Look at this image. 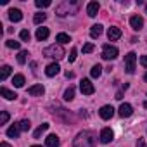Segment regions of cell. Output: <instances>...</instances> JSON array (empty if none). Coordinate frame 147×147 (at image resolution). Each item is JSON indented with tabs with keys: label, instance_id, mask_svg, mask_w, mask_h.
Returning a JSON list of instances; mask_svg holds the SVG:
<instances>
[{
	"label": "cell",
	"instance_id": "1",
	"mask_svg": "<svg viewBox=\"0 0 147 147\" xmlns=\"http://www.w3.org/2000/svg\"><path fill=\"white\" fill-rule=\"evenodd\" d=\"M95 144H97V137L94 131H88V130L80 131L75 137V140H73L75 147H95Z\"/></svg>",
	"mask_w": 147,
	"mask_h": 147
},
{
	"label": "cell",
	"instance_id": "2",
	"mask_svg": "<svg viewBox=\"0 0 147 147\" xmlns=\"http://www.w3.org/2000/svg\"><path fill=\"white\" fill-rule=\"evenodd\" d=\"M78 7H80V4L78 2H62L61 5H57V9H55V14L57 16H61V18H64V16H67V14H76V11H78Z\"/></svg>",
	"mask_w": 147,
	"mask_h": 147
},
{
	"label": "cell",
	"instance_id": "3",
	"mask_svg": "<svg viewBox=\"0 0 147 147\" xmlns=\"http://www.w3.org/2000/svg\"><path fill=\"white\" fill-rule=\"evenodd\" d=\"M43 55L45 57H52V59H61V57H64V49H62V45H50V47H47L45 50H43Z\"/></svg>",
	"mask_w": 147,
	"mask_h": 147
},
{
	"label": "cell",
	"instance_id": "4",
	"mask_svg": "<svg viewBox=\"0 0 147 147\" xmlns=\"http://www.w3.org/2000/svg\"><path fill=\"white\" fill-rule=\"evenodd\" d=\"M135 64H137V54L135 52H128L125 55V69H126L128 75L135 73Z\"/></svg>",
	"mask_w": 147,
	"mask_h": 147
},
{
	"label": "cell",
	"instance_id": "5",
	"mask_svg": "<svg viewBox=\"0 0 147 147\" xmlns=\"http://www.w3.org/2000/svg\"><path fill=\"white\" fill-rule=\"evenodd\" d=\"M118 57V49L114 45H104L102 47V59L106 61H113Z\"/></svg>",
	"mask_w": 147,
	"mask_h": 147
},
{
	"label": "cell",
	"instance_id": "6",
	"mask_svg": "<svg viewBox=\"0 0 147 147\" xmlns=\"http://www.w3.org/2000/svg\"><path fill=\"white\" fill-rule=\"evenodd\" d=\"M80 90H82L83 95H92L95 92V87H94V83L90 80H82L80 82Z\"/></svg>",
	"mask_w": 147,
	"mask_h": 147
},
{
	"label": "cell",
	"instance_id": "7",
	"mask_svg": "<svg viewBox=\"0 0 147 147\" xmlns=\"http://www.w3.org/2000/svg\"><path fill=\"white\" fill-rule=\"evenodd\" d=\"M99 116H100L102 119H111V118L114 116V107H113V106H102L100 111H99Z\"/></svg>",
	"mask_w": 147,
	"mask_h": 147
},
{
	"label": "cell",
	"instance_id": "8",
	"mask_svg": "<svg viewBox=\"0 0 147 147\" xmlns=\"http://www.w3.org/2000/svg\"><path fill=\"white\" fill-rule=\"evenodd\" d=\"M100 142L102 144H109L113 138H114V133H113V130L111 128H102V131H100Z\"/></svg>",
	"mask_w": 147,
	"mask_h": 147
},
{
	"label": "cell",
	"instance_id": "9",
	"mask_svg": "<svg viewBox=\"0 0 147 147\" xmlns=\"http://www.w3.org/2000/svg\"><path fill=\"white\" fill-rule=\"evenodd\" d=\"M59 71H61V66L57 62H52L45 67V75L47 76H55V75H59Z\"/></svg>",
	"mask_w": 147,
	"mask_h": 147
},
{
	"label": "cell",
	"instance_id": "10",
	"mask_svg": "<svg viewBox=\"0 0 147 147\" xmlns=\"http://www.w3.org/2000/svg\"><path fill=\"white\" fill-rule=\"evenodd\" d=\"M99 9H100V5H99V2H88V5H87V14L90 16V18H95L97 16V12H99Z\"/></svg>",
	"mask_w": 147,
	"mask_h": 147
},
{
	"label": "cell",
	"instance_id": "11",
	"mask_svg": "<svg viewBox=\"0 0 147 147\" xmlns=\"http://www.w3.org/2000/svg\"><path fill=\"white\" fill-rule=\"evenodd\" d=\"M130 24H131V28H133L135 31H138V30L144 26V18H142V16H131V18H130Z\"/></svg>",
	"mask_w": 147,
	"mask_h": 147
},
{
	"label": "cell",
	"instance_id": "12",
	"mask_svg": "<svg viewBox=\"0 0 147 147\" xmlns=\"http://www.w3.org/2000/svg\"><path fill=\"white\" fill-rule=\"evenodd\" d=\"M107 38H109L111 42L119 40V38H121V30H119V28H116V26H111V28H109V31H107Z\"/></svg>",
	"mask_w": 147,
	"mask_h": 147
},
{
	"label": "cell",
	"instance_id": "13",
	"mask_svg": "<svg viewBox=\"0 0 147 147\" xmlns=\"http://www.w3.org/2000/svg\"><path fill=\"white\" fill-rule=\"evenodd\" d=\"M131 113H133V107L128 102H123L119 106V116L121 118H128V116H131Z\"/></svg>",
	"mask_w": 147,
	"mask_h": 147
},
{
	"label": "cell",
	"instance_id": "14",
	"mask_svg": "<svg viewBox=\"0 0 147 147\" xmlns=\"http://www.w3.org/2000/svg\"><path fill=\"white\" fill-rule=\"evenodd\" d=\"M9 19H11L12 23H19V21L23 19V12H21L19 9H11V11H9Z\"/></svg>",
	"mask_w": 147,
	"mask_h": 147
},
{
	"label": "cell",
	"instance_id": "15",
	"mask_svg": "<svg viewBox=\"0 0 147 147\" xmlns=\"http://www.w3.org/2000/svg\"><path fill=\"white\" fill-rule=\"evenodd\" d=\"M28 94L30 95H43L45 88H43V85H33V87L28 88Z\"/></svg>",
	"mask_w": 147,
	"mask_h": 147
},
{
	"label": "cell",
	"instance_id": "16",
	"mask_svg": "<svg viewBox=\"0 0 147 147\" xmlns=\"http://www.w3.org/2000/svg\"><path fill=\"white\" fill-rule=\"evenodd\" d=\"M45 147H59V137L57 135H49L45 138Z\"/></svg>",
	"mask_w": 147,
	"mask_h": 147
},
{
	"label": "cell",
	"instance_id": "17",
	"mask_svg": "<svg viewBox=\"0 0 147 147\" xmlns=\"http://www.w3.org/2000/svg\"><path fill=\"white\" fill-rule=\"evenodd\" d=\"M0 95L2 97H5L7 100H14L18 95H16V92H12V90H9V88H5V87H2L0 88Z\"/></svg>",
	"mask_w": 147,
	"mask_h": 147
},
{
	"label": "cell",
	"instance_id": "18",
	"mask_svg": "<svg viewBox=\"0 0 147 147\" xmlns=\"http://www.w3.org/2000/svg\"><path fill=\"white\" fill-rule=\"evenodd\" d=\"M100 35H102V24H94L90 28V36L92 38H99Z\"/></svg>",
	"mask_w": 147,
	"mask_h": 147
},
{
	"label": "cell",
	"instance_id": "19",
	"mask_svg": "<svg viewBox=\"0 0 147 147\" xmlns=\"http://www.w3.org/2000/svg\"><path fill=\"white\" fill-rule=\"evenodd\" d=\"M47 38H49V28H43V26L38 28L36 30V40L42 42V40H47Z\"/></svg>",
	"mask_w": 147,
	"mask_h": 147
},
{
	"label": "cell",
	"instance_id": "20",
	"mask_svg": "<svg viewBox=\"0 0 147 147\" xmlns=\"http://www.w3.org/2000/svg\"><path fill=\"white\" fill-rule=\"evenodd\" d=\"M19 133H21V130H19L18 125H12L11 128H7V137H11V138H18Z\"/></svg>",
	"mask_w": 147,
	"mask_h": 147
},
{
	"label": "cell",
	"instance_id": "21",
	"mask_svg": "<svg viewBox=\"0 0 147 147\" xmlns=\"http://www.w3.org/2000/svg\"><path fill=\"white\" fill-rule=\"evenodd\" d=\"M11 71H12V67L11 66H2V71H0V80H2V82H5L7 78H9V75H11Z\"/></svg>",
	"mask_w": 147,
	"mask_h": 147
},
{
	"label": "cell",
	"instance_id": "22",
	"mask_svg": "<svg viewBox=\"0 0 147 147\" xmlns=\"http://www.w3.org/2000/svg\"><path fill=\"white\" fill-rule=\"evenodd\" d=\"M55 40L59 42V45H66V43H69V42H71L69 35H66V33H59V35L55 36Z\"/></svg>",
	"mask_w": 147,
	"mask_h": 147
},
{
	"label": "cell",
	"instance_id": "23",
	"mask_svg": "<svg viewBox=\"0 0 147 147\" xmlns=\"http://www.w3.org/2000/svg\"><path fill=\"white\" fill-rule=\"evenodd\" d=\"M12 83H14V87H18V88L24 87V76H23V75H14Z\"/></svg>",
	"mask_w": 147,
	"mask_h": 147
},
{
	"label": "cell",
	"instance_id": "24",
	"mask_svg": "<svg viewBox=\"0 0 147 147\" xmlns=\"http://www.w3.org/2000/svg\"><path fill=\"white\" fill-rule=\"evenodd\" d=\"M90 75H92V78H99V76L102 75V66H100V64H95V66L90 69Z\"/></svg>",
	"mask_w": 147,
	"mask_h": 147
},
{
	"label": "cell",
	"instance_id": "25",
	"mask_svg": "<svg viewBox=\"0 0 147 147\" xmlns=\"http://www.w3.org/2000/svg\"><path fill=\"white\" fill-rule=\"evenodd\" d=\"M73 99H75V88L69 87V88L64 92V100H66V102H69V100H73Z\"/></svg>",
	"mask_w": 147,
	"mask_h": 147
},
{
	"label": "cell",
	"instance_id": "26",
	"mask_svg": "<svg viewBox=\"0 0 147 147\" xmlns=\"http://www.w3.org/2000/svg\"><path fill=\"white\" fill-rule=\"evenodd\" d=\"M18 126H19V130H21V131H28V130L31 128V123H30L28 119H21V121L18 123Z\"/></svg>",
	"mask_w": 147,
	"mask_h": 147
},
{
	"label": "cell",
	"instance_id": "27",
	"mask_svg": "<svg viewBox=\"0 0 147 147\" xmlns=\"http://www.w3.org/2000/svg\"><path fill=\"white\" fill-rule=\"evenodd\" d=\"M45 130H49V123H43L42 126H38V128L35 130V133H33V137H35V138H40V135H42V133H43Z\"/></svg>",
	"mask_w": 147,
	"mask_h": 147
},
{
	"label": "cell",
	"instance_id": "28",
	"mask_svg": "<svg viewBox=\"0 0 147 147\" xmlns=\"http://www.w3.org/2000/svg\"><path fill=\"white\" fill-rule=\"evenodd\" d=\"M45 19H47V16H45L43 12H38V14H35V18H33L35 24H42V23H43Z\"/></svg>",
	"mask_w": 147,
	"mask_h": 147
},
{
	"label": "cell",
	"instance_id": "29",
	"mask_svg": "<svg viewBox=\"0 0 147 147\" xmlns=\"http://www.w3.org/2000/svg\"><path fill=\"white\" fill-rule=\"evenodd\" d=\"M28 55H30V54H28L26 50H21V52L18 54V62H19V64H24L26 59H28Z\"/></svg>",
	"mask_w": 147,
	"mask_h": 147
},
{
	"label": "cell",
	"instance_id": "30",
	"mask_svg": "<svg viewBox=\"0 0 147 147\" xmlns=\"http://www.w3.org/2000/svg\"><path fill=\"white\" fill-rule=\"evenodd\" d=\"M7 47L9 49H14V50H19L21 49V43L16 42V40H7Z\"/></svg>",
	"mask_w": 147,
	"mask_h": 147
},
{
	"label": "cell",
	"instance_id": "31",
	"mask_svg": "<svg viewBox=\"0 0 147 147\" xmlns=\"http://www.w3.org/2000/svg\"><path fill=\"white\" fill-rule=\"evenodd\" d=\"M52 2H50V0H36V2H35V5L36 7H40V9H43V7H49Z\"/></svg>",
	"mask_w": 147,
	"mask_h": 147
},
{
	"label": "cell",
	"instance_id": "32",
	"mask_svg": "<svg viewBox=\"0 0 147 147\" xmlns=\"http://www.w3.org/2000/svg\"><path fill=\"white\" fill-rule=\"evenodd\" d=\"M7 121H9V113L2 111V114H0V125H7Z\"/></svg>",
	"mask_w": 147,
	"mask_h": 147
},
{
	"label": "cell",
	"instance_id": "33",
	"mask_svg": "<svg viewBox=\"0 0 147 147\" xmlns=\"http://www.w3.org/2000/svg\"><path fill=\"white\" fill-rule=\"evenodd\" d=\"M19 36H21V40H23V42H28L31 35H30V31H28V30H21V33H19Z\"/></svg>",
	"mask_w": 147,
	"mask_h": 147
},
{
	"label": "cell",
	"instance_id": "34",
	"mask_svg": "<svg viewBox=\"0 0 147 147\" xmlns=\"http://www.w3.org/2000/svg\"><path fill=\"white\" fill-rule=\"evenodd\" d=\"M94 52V43H85L83 45V54H90Z\"/></svg>",
	"mask_w": 147,
	"mask_h": 147
},
{
	"label": "cell",
	"instance_id": "35",
	"mask_svg": "<svg viewBox=\"0 0 147 147\" xmlns=\"http://www.w3.org/2000/svg\"><path fill=\"white\" fill-rule=\"evenodd\" d=\"M76 54H78L76 49H73V50H71V54H69V62H75V61H76Z\"/></svg>",
	"mask_w": 147,
	"mask_h": 147
},
{
	"label": "cell",
	"instance_id": "36",
	"mask_svg": "<svg viewBox=\"0 0 147 147\" xmlns=\"http://www.w3.org/2000/svg\"><path fill=\"white\" fill-rule=\"evenodd\" d=\"M140 64H142L144 67H147V55H142V57H140Z\"/></svg>",
	"mask_w": 147,
	"mask_h": 147
},
{
	"label": "cell",
	"instance_id": "37",
	"mask_svg": "<svg viewBox=\"0 0 147 147\" xmlns=\"http://www.w3.org/2000/svg\"><path fill=\"white\" fill-rule=\"evenodd\" d=\"M137 147H147V145H145V142H144V138H138V142H137Z\"/></svg>",
	"mask_w": 147,
	"mask_h": 147
},
{
	"label": "cell",
	"instance_id": "38",
	"mask_svg": "<svg viewBox=\"0 0 147 147\" xmlns=\"http://www.w3.org/2000/svg\"><path fill=\"white\" fill-rule=\"evenodd\" d=\"M116 99L121 100V99H123V92H118V94H116Z\"/></svg>",
	"mask_w": 147,
	"mask_h": 147
},
{
	"label": "cell",
	"instance_id": "39",
	"mask_svg": "<svg viewBox=\"0 0 147 147\" xmlns=\"http://www.w3.org/2000/svg\"><path fill=\"white\" fill-rule=\"evenodd\" d=\"M0 147H11V145H9L7 142H2V144H0Z\"/></svg>",
	"mask_w": 147,
	"mask_h": 147
},
{
	"label": "cell",
	"instance_id": "40",
	"mask_svg": "<svg viewBox=\"0 0 147 147\" xmlns=\"http://www.w3.org/2000/svg\"><path fill=\"white\" fill-rule=\"evenodd\" d=\"M144 80H145V82H147V73H145V75H144Z\"/></svg>",
	"mask_w": 147,
	"mask_h": 147
},
{
	"label": "cell",
	"instance_id": "41",
	"mask_svg": "<svg viewBox=\"0 0 147 147\" xmlns=\"http://www.w3.org/2000/svg\"><path fill=\"white\" fill-rule=\"evenodd\" d=\"M144 107H145V109H147V100H145V102H144Z\"/></svg>",
	"mask_w": 147,
	"mask_h": 147
},
{
	"label": "cell",
	"instance_id": "42",
	"mask_svg": "<svg viewBox=\"0 0 147 147\" xmlns=\"http://www.w3.org/2000/svg\"><path fill=\"white\" fill-rule=\"evenodd\" d=\"M31 147H42V145H31Z\"/></svg>",
	"mask_w": 147,
	"mask_h": 147
},
{
	"label": "cell",
	"instance_id": "43",
	"mask_svg": "<svg viewBox=\"0 0 147 147\" xmlns=\"http://www.w3.org/2000/svg\"><path fill=\"white\" fill-rule=\"evenodd\" d=\"M145 12H147V4H145Z\"/></svg>",
	"mask_w": 147,
	"mask_h": 147
}]
</instances>
